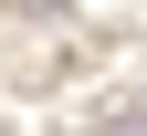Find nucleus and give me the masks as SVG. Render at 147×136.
Returning <instances> with one entry per match:
<instances>
[{
  "label": "nucleus",
  "instance_id": "obj_1",
  "mask_svg": "<svg viewBox=\"0 0 147 136\" xmlns=\"http://www.w3.org/2000/svg\"><path fill=\"white\" fill-rule=\"evenodd\" d=\"M105 136H147V105H126V115H105Z\"/></svg>",
  "mask_w": 147,
  "mask_h": 136
}]
</instances>
